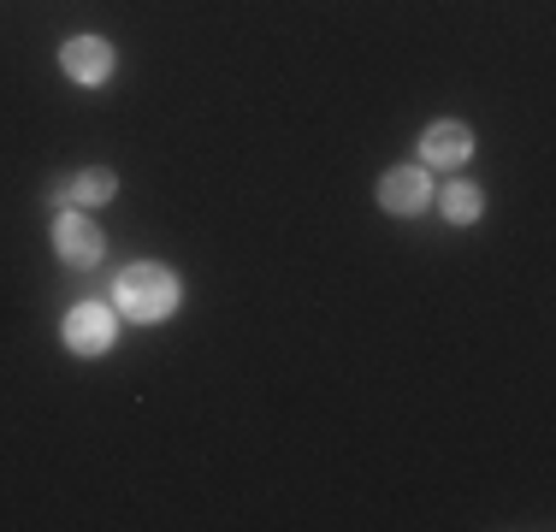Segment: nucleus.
Returning <instances> with one entry per match:
<instances>
[{"label":"nucleus","mask_w":556,"mask_h":532,"mask_svg":"<svg viewBox=\"0 0 556 532\" xmlns=\"http://www.w3.org/2000/svg\"><path fill=\"white\" fill-rule=\"evenodd\" d=\"M462 160H473V130L462 125V118L427 125V137H420V166H462Z\"/></svg>","instance_id":"nucleus-6"},{"label":"nucleus","mask_w":556,"mask_h":532,"mask_svg":"<svg viewBox=\"0 0 556 532\" xmlns=\"http://www.w3.org/2000/svg\"><path fill=\"white\" fill-rule=\"evenodd\" d=\"M439 213L450 225H473L485 213V195L473 190V183H444V195H439Z\"/></svg>","instance_id":"nucleus-8"},{"label":"nucleus","mask_w":556,"mask_h":532,"mask_svg":"<svg viewBox=\"0 0 556 532\" xmlns=\"http://www.w3.org/2000/svg\"><path fill=\"white\" fill-rule=\"evenodd\" d=\"M54 249L65 266H96L101 255H108V237H101V225L89 219L84 207H65L54 219Z\"/></svg>","instance_id":"nucleus-3"},{"label":"nucleus","mask_w":556,"mask_h":532,"mask_svg":"<svg viewBox=\"0 0 556 532\" xmlns=\"http://www.w3.org/2000/svg\"><path fill=\"white\" fill-rule=\"evenodd\" d=\"M178 296H184L178 278H172V266H161V261H137V266H125V273H118V284H113L118 314L142 319V326H161V319H172Z\"/></svg>","instance_id":"nucleus-1"},{"label":"nucleus","mask_w":556,"mask_h":532,"mask_svg":"<svg viewBox=\"0 0 556 532\" xmlns=\"http://www.w3.org/2000/svg\"><path fill=\"white\" fill-rule=\"evenodd\" d=\"M432 202V166H391L379 178V207L396 213V219H415Z\"/></svg>","instance_id":"nucleus-4"},{"label":"nucleus","mask_w":556,"mask_h":532,"mask_svg":"<svg viewBox=\"0 0 556 532\" xmlns=\"http://www.w3.org/2000/svg\"><path fill=\"white\" fill-rule=\"evenodd\" d=\"M118 338V319L108 302H77L72 314H65V350L72 355H108Z\"/></svg>","instance_id":"nucleus-2"},{"label":"nucleus","mask_w":556,"mask_h":532,"mask_svg":"<svg viewBox=\"0 0 556 532\" xmlns=\"http://www.w3.org/2000/svg\"><path fill=\"white\" fill-rule=\"evenodd\" d=\"M113 195H118V178H113V166H84V172H77V178H72V202H65V207H101V202H113Z\"/></svg>","instance_id":"nucleus-7"},{"label":"nucleus","mask_w":556,"mask_h":532,"mask_svg":"<svg viewBox=\"0 0 556 532\" xmlns=\"http://www.w3.org/2000/svg\"><path fill=\"white\" fill-rule=\"evenodd\" d=\"M60 65H65L72 84L101 89L113 77V42H101V36H72V42L60 48Z\"/></svg>","instance_id":"nucleus-5"}]
</instances>
